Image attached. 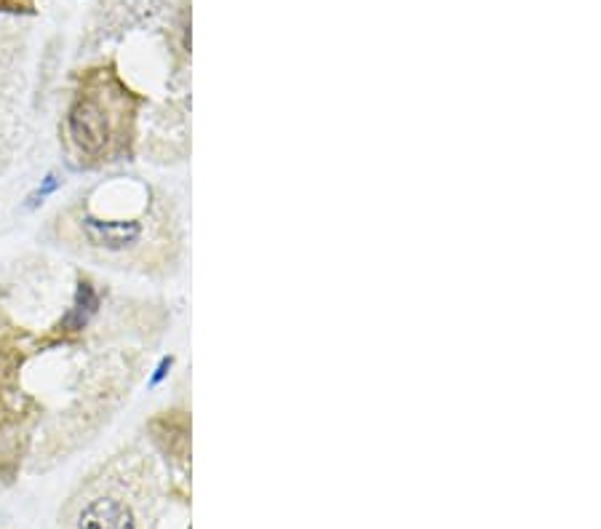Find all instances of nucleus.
I'll return each instance as SVG.
<instances>
[{
    "label": "nucleus",
    "mask_w": 601,
    "mask_h": 529,
    "mask_svg": "<svg viewBox=\"0 0 601 529\" xmlns=\"http://www.w3.org/2000/svg\"><path fill=\"white\" fill-rule=\"evenodd\" d=\"M19 6H30V0H0V11H22Z\"/></svg>",
    "instance_id": "nucleus-8"
},
{
    "label": "nucleus",
    "mask_w": 601,
    "mask_h": 529,
    "mask_svg": "<svg viewBox=\"0 0 601 529\" xmlns=\"http://www.w3.org/2000/svg\"><path fill=\"white\" fill-rule=\"evenodd\" d=\"M150 99L131 89L115 62H99L78 73L67 94L59 145L81 171H107L134 161Z\"/></svg>",
    "instance_id": "nucleus-2"
},
{
    "label": "nucleus",
    "mask_w": 601,
    "mask_h": 529,
    "mask_svg": "<svg viewBox=\"0 0 601 529\" xmlns=\"http://www.w3.org/2000/svg\"><path fill=\"white\" fill-rule=\"evenodd\" d=\"M139 153L161 166L185 163L190 158V99L185 91L177 99L163 102L150 118L145 115V129L139 131Z\"/></svg>",
    "instance_id": "nucleus-5"
},
{
    "label": "nucleus",
    "mask_w": 601,
    "mask_h": 529,
    "mask_svg": "<svg viewBox=\"0 0 601 529\" xmlns=\"http://www.w3.org/2000/svg\"><path fill=\"white\" fill-rule=\"evenodd\" d=\"M43 236L75 260L166 281L185 268L187 225L177 198L145 177H110L78 190Z\"/></svg>",
    "instance_id": "nucleus-1"
},
{
    "label": "nucleus",
    "mask_w": 601,
    "mask_h": 529,
    "mask_svg": "<svg viewBox=\"0 0 601 529\" xmlns=\"http://www.w3.org/2000/svg\"><path fill=\"white\" fill-rule=\"evenodd\" d=\"M145 369L142 350H110L91 361L86 380L70 396L67 409L43 425V433L30 455V473H46L67 463L110 425L115 412L129 401Z\"/></svg>",
    "instance_id": "nucleus-4"
},
{
    "label": "nucleus",
    "mask_w": 601,
    "mask_h": 529,
    "mask_svg": "<svg viewBox=\"0 0 601 529\" xmlns=\"http://www.w3.org/2000/svg\"><path fill=\"white\" fill-rule=\"evenodd\" d=\"M174 0H110L102 9V30L110 33H129L134 27H147L161 17Z\"/></svg>",
    "instance_id": "nucleus-7"
},
{
    "label": "nucleus",
    "mask_w": 601,
    "mask_h": 529,
    "mask_svg": "<svg viewBox=\"0 0 601 529\" xmlns=\"http://www.w3.org/2000/svg\"><path fill=\"white\" fill-rule=\"evenodd\" d=\"M147 441L153 444L155 455H163L174 479H169V492L182 489L187 497L190 487V412L185 407L163 409L147 425Z\"/></svg>",
    "instance_id": "nucleus-6"
},
{
    "label": "nucleus",
    "mask_w": 601,
    "mask_h": 529,
    "mask_svg": "<svg viewBox=\"0 0 601 529\" xmlns=\"http://www.w3.org/2000/svg\"><path fill=\"white\" fill-rule=\"evenodd\" d=\"M169 495L150 444L129 441L83 473L59 505L54 529H161Z\"/></svg>",
    "instance_id": "nucleus-3"
}]
</instances>
